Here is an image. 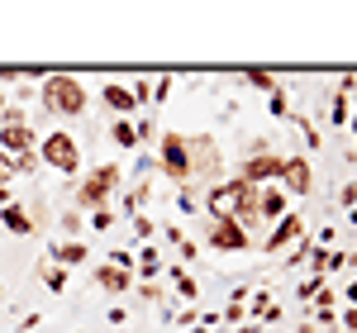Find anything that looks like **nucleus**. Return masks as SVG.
Segmentation results:
<instances>
[{"label": "nucleus", "instance_id": "obj_3", "mask_svg": "<svg viewBox=\"0 0 357 333\" xmlns=\"http://www.w3.org/2000/svg\"><path fill=\"white\" fill-rule=\"evenodd\" d=\"M119 186V166H100V171H91L82 181V191H77V205H86V210H100L105 200H110V191Z\"/></svg>", "mask_w": 357, "mask_h": 333}, {"label": "nucleus", "instance_id": "obj_14", "mask_svg": "<svg viewBox=\"0 0 357 333\" xmlns=\"http://www.w3.org/2000/svg\"><path fill=\"white\" fill-rule=\"evenodd\" d=\"M257 215H267V219H286V195L267 191L262 200H257Z\"/></svg>", "mask_w": 357, "mask_h": 333}, {"label": "nucleus", "instance_id": "obj_18", "mask_svg": "<svg viewBox=\"0 0 357 333\" xmlns=\"http://www.w3.org/2000/svg\"><path fill=\"white\" fill-rule=\"evenodd\" d=\"M91 224H96V229H110L114 215H110V210H96V219H91Z\"/></svg>", "mask_w": 357, "mask_h": 333}, {"label": "nucleus", "instance_id": "obj_15", "mask_svg": "<svg viewBox=\"0 0 357 333\" xmlns=\"http://www.w3.org/2000/svg\"><path fill=\"white\" fill-rule=\"evenodd\" d=\"M53 257L62 262V267H82V262H86V243H57Z\"/></svg>", "mask_w": 357, "mask_h": 333}, {"label": "nucleus", "instance_id": "obj_5", "mask_svg": "<svg viewBox=\"0 0 357 333\" xmlns=\"http://www.w3.org/2000/svg\"><path fill=\"white\" fill-rule=\"evenodd\" d=\"M162 166H167V176H176V181L191 176V153H186V139L181 134H167L162 139Z\"/></svg>", "mask_w": 357, "mask_h": 333}, {"label": "nucleus", "instance_id": "obj_12", "mask_svg": "<svg viewBox=\"0 0 357 333\" xmlns=\"http://www.w3.org/2000/svg\"><path fill=\"white\" fill-rule=\"evenodd\" d=\"M0 219H5V229H10V233H20V238H24V233H33V219H29V210H24V205H15V200L0 210Z\"/></svg>", "mask_w": 357, "mask_h": 333}, {"label": "nucleus", "instance_id": "obj_19", "mask_svg": "<svg viewBox=\"0 0 357 333\" xmlns=\"http://www.w3.org/2000/svg\"><path fill=\"white\" fill-rule=\"evenodd\" d=\"M5 205H10V186H0V210H5Z\"/></svg>", "mask_w": 357, "mask_h": 333}, {"label": "nucleus", "instance_id": "obj_1", "mask_svg": "<svg viewBox=\"0 0 357 333\" xmlns=\"http://www.w3.org/2000/svg\"><path fill=\"white\" fill-rule=\"evenodd\" d=\"M205 205H210L215 224H252V219H257V195H252V186H248V181L215 186Z\"/></svg>", "mask_w": 357, "mask_h": 333}, {"label": "nucleus", "instance_id": "obj_11", "mask_svg": "<svg viewBox=\"0 0 357 333\" xmlns=\"http://www.w3.org/2000/svg\"><path fill=\"white\" fill-rule=\"evenodd\" d=\"M96 286L110 291V295H124L129 291V272L124 267H96Z\"/></svg>", "mask_w": 357, "mask_h": 333}, {"label": "nucleus", "instance_id": "obj_10", "mask_svg": "<svg viewBox=\"0 0 357 333\" xmlns=\"http://www.w3.org/2000/svg\"><path fill=\"white\" fill-rule=\"evenodd\" d=\"M210 243L224 248V252H243L248 248V229L243 224H215V229H210Z\"/></svg>", "mask_w": 357, "mask_h": 333}, {"label": "nucleus", "instance_id": "obj_4", "mask_svg": "<svg viewBox=\"0 0 357 333\" xmlns=\"http://www.w3.org/2000/svg\"><path fill=\"white\" fill-rule=\"evenodd\" d=\"M43 162L57 166V171H77L82 166V143L72 134H48L43 139Z\"/></svg>", "mask_w": 357, "mask_h": 333}, {"label": "nucleus", "instance_id": "obj_16", "mask_svg": "<svg viewBox=\"0 0 357 333\" xmlns=\"http://www.w3.org/2000/svg\"><path fill=\"white\" fill-rule=\"evenodd\" d=\"M134 139H138V129H129V124H114V143H119V148H134Z\"/></svg>", "mask_w": 357, "mask_h": 333}, {"label": "nucleus", "instance_id": "obj_17", "mask_svg": "<svg viewBox=\"0 0 357 333\" xmlns=\"http://www.w3.org/2000/svg\"><path fill=\"white\" fill-rule=\"evenodd\" d=\"M10 176H15V157H10V153H0V186H5Z\"/></svg>", "mask_w": 357, "mask_h": 333}, {"label": "nucleus", "instance_id": "obj_6", "mask_svg": "<svg viewBox=\"0 0 357 333\" xmlns=\"http://www.w3.org/2000/svg\"><path fill=\"white\" fill-rule=\"evenodd\" d=\"M276 181H281L291 195H310V191H314V171H310V162H305V157L281 162V176H276Z\"/></svg>", "mask_w": 357, "mask_h": 333}, {"label": "nucleus", "instance_id": "obj_2", "mask_svg": "<svg viewBox=\"0 0 357 333\" xmlns=\"http://www.w3.org/2000/svg\"><path fill=\"white\" fill-rule=\"evenodd\" d=\"M43 105L53 114H82L86 110V86L77 82V77H67V72H53L48 82H43Z\"/></svg>", "mask_w": 357, "mask_h": 333}, {"label": "nucleus", "instance_id": "obj_8", "mask_svg": "<svg viewBox=\"0 0 357 333\" xmlns=\"http://www.w3.org/2000/svg\"><path fill=\"white\" fill-rule=\"evenodd\" d=\"M272 176H281V157H276V153H252L243 162V176H238V181L252 186V181H272Z\"/></svg>", "mask_w": 357, "mask_h": 333}, {"label": "nucleus", "instance_id": "obj_13", "mask_svg": "<svg viewBox=\"0 0 357 333\" xmlns=\"http://www.w3.org/2000/svg\"><path fill=\"white\" fill-rule=\"evenodd\" d=\"M105 105L119 110V114H129L134 110V91H129V86H105Z\"/></svg>", "mask_w": 357, "mask_h": 333}, {"label": "nucleus", "instance_id": "obj_7", "mask_svg": "<svg viewBox=\"0 0 357 333\" xmlns=\"http://www.w3.org/2000/svg\"><path fill=\"white\" fill-rule=\"evenodd\" d=\"M38 143H33V129L29 124H0V153L10 157H29Z\"/></svg>", "mask_w": 357, "mask_h": 333}, {"label": "nucleus", "instance_id": "obj_9", "mask_svg": "<svg viewBox=\"0 0 357 333\" xmlns=\"http://www.w3.org/2000/svg\"><path fill=\"white\" fill-rule=\"evenodd\" d=\"M305 238V219L301 215H286V219L272 229V238H267V252H286L291 243H301Z\"/></svg>", "mask_w": 357, "mask_h": 333}]
</instances>
